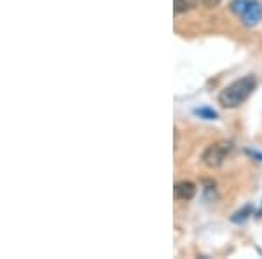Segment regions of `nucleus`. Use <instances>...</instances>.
Returning <instances> with one entry per match:
<instances>
[{"label":"nucleus","instance_id":"f257e3e1","mask_svg":"<svg viewBox=\"0 0 262 259\" xmlns=\"http://www.w3.org/2000/svg\"><path fill=\"white\" fill-rule=\"evenodd\" d=\"M257 88V77L255 75H245V77L234 81L229 86H226L219 95V104L226 109H236L247 102L252 96V93Z\"/></svg>","mask_w":262,"mask_h":259},{"label":"nucleus","instance_id":"f03ea898","mask_svg":"<svg viewBox=\"0 0 262 259\" xmlns=\"http://www.w3.org/2000/svg\"><path fill=\"white\" fill-rule=\"evenodd\" d=\"M231 11L247 27H255L262 19V4L259 0H232Z\"/></svg>","mask_w":262,"mask_h":259},{"label":"nucleus","instance_id":"7ed1b4c3","mask_svg":"<svg viewBox=\"0 0 262 259\" xmlns=\"http://www.w3.org/2000/svg\"><path fill=\"white\" fill-rule=\"evenodd\" d=\"M231 152H232V144L227 142V140H221V142H215L212 146L206 147L201 160L208 168H217L227 160V156Z\"/></svg>","mask_w":262,"mask_h":259},{"label":"nucleus","instance_id":"20e7f679","mask_svg":"<svg viewBox=\"0 0 262 259\" xmlns=\"http://www.w3.org/2000/svg\"><path fill=\"white\" fill-rule=\"evenodd\" d=\"M196 184L191 181H180L175 184L173 188V193H175V198L177 200H184V202H189L196 196Z\"/></svg>","mask_w":262,"mask_h":259},{"label":"nucleus","instance_id":"39448f33","mask_svg":"<svg viewBox=\"0 0 262 259\" xmlns=\"http://www.w3.org/2000/svg\"><path fill=\"white\" fill-rule=\"evenodd\" d=\"M194 6H196V0H173V11H175V14L191 11Z\"/></svg>","mask_w":262,"mask_h":259},{"label":"nucleus","instance_id":"423d86ee","mask_svg":"<svg viewBox=\"0 0 262 259\" xmlns=\"http://www.w3.org/2000/svg\"><path fill=\"white\" fill-rule=\"evenodd\" d=\"M250 214H252V207H245L243 210L236 212V214L231 217V221H232V223H243V221L248 219V215H250Z\"/></svg>","mask_w":262,"mask_h":259},{"label":"nucleus","instance_id":"0eeeda50","mask_svg":"<svg viewBox=\"0 0 262 259\" xmlns=\"http://www.w3.org/2000/svg\"><path fill=\"white\" fill-rule=\"evenodd\" d=\"M194 112H196L200 117H203V119H217V112H215L213 109L203 107V109H196Z\"/></svg>","mask_w":262,"mask_h":259},{"label":"nucleus","instance_id":"6e6552de","mask_svg":"<svg viewBox=\"0 0 262 259\" xmlns=\"http://www.w3.org/2000/svg\"><path fill=\"white\" fill-rule=\"evenodd\" d=\"M201 4L205 7H210V9H212V7H217L219 4H221V0H201Z\"/></svg>","mask_w":262,"mask_h":259},{"label":"nucleus","instance_id":"1a4fd4ad","mask_svg":"<svg viewBox=\"0 0 262 259\" xmlns=\"http://www.w3.org/2000/svg\"><path fill=\"white\" fill-rule=\"evenodd\" d=\"M248 154H252L253 158H257V160H260V161H262V152H257V151H248Z\"/></svg>","mask_w":262,"mask_h":259},{"label":"nucleus","instance_id":"9d476101","mask_svg":"<svg viewBox=\"0 0 262 259\" xmlns=\"http://www.w3.org/2000/svg\"><path fill=\"white\" fill-rule=\"evenodd\" d=\"M260 215H262V210H260V212H259V217H260Z\"/></svg>","mask_w":262,"mask_h":259}]
</instances>
